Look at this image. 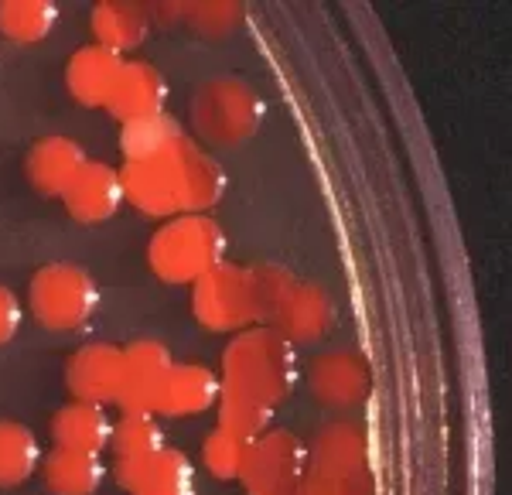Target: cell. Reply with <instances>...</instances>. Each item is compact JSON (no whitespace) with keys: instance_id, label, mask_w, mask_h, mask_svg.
<instances>
[{"instance_id":"cell-17","label":"cell","mask_w":512,"mask_h":495,"mask_svg":"<svg viewBox=\"0 0 512 495\" xmlns=\"http://www.w3.org/2000/svg\"><path fill=\"white\" fill-rule=\"evenodd\" d=\"M120 69H123V55L110 52L103 45H86L69 59L65 82H69V93L82 106H106Z\"/></svg>"},{"instance_id":"cell-4","label":"cell","mask_w":512,"mask_h":495,"mask_svg":"<svg viewBox=\"0 0 512 495\" xmlns=\"http://www.w3.org/2000/svg\"><path fill=\"white\" fill-rule=\"evenodd\" d=\"M192 311L198 325H205L209 332H243L260 325L253 270L219 263L216 270L198 277L192 284Z\"/></svg>"},{"instance_id":"cell-20","label":"cell","mask_w":512,"mask_h":495,"mask_svg":"<svg viewBox=\"0 0 512 495\" xmlns=\"http://www.w3.org/2000/svg\"><path fill=\"white\" fill-rule=\"evenodd\" d=\"M103 461L99 455H86V451H65L55 448L45 458V482L55 495H93L103 485Z\"/></svg>"},{"instance_id":"cell-2","label":"cell","mask_w":512,"mask_h":495,"mask_svg":"<svg viewBox=\"0 0 512 495\" xmlns=\"http://www.w3.org/2000/svg\"><path fill=\"white\" fill-rule=\"evenodd\" d=\"M147 263L164 284H195L226 263V233L209 216H175L154 233Z\"/></svg>"},{"instance_id":"cell-29","label":"cell","mask_w":512,"mask_h":495,"mask_svg":"<svg viewBox=\"0 0 512 495\" xmlns=\"http://www.w3.org/2000/svg\"><path fill=\"white\" fill-rule=\"evenodd\" d=\"M294 495H335V492H332V489H325L321 482H308V478H304L301 489H297Z\"/></svg>"},{"instance_id":"cell-15","label":"cell","mask_w":512,"mask_h":495,"mask_svg":"<svg viewBox=\"0 0 512 495\" xmlns=\"http://www.w3.org/2000/svg\"><path fill=\"white\" fill-rule=\"evenodd\" d=\"M164 103H168V82L161 72L147 62H123L113 93L106 99V110L120 123H130L164 113Z\"/></svg>"},{"instance_id":"cell-9","label":"cell","mask_w":512,"mask_h":495,"mask_svg":"<svg viewBox=\"0 0 512 495\" xmlns=\"http://www.w3.org/2000/svg\"><path fill=\"white\" fill-rule=\"evenodd\" d=\"M117 478L130 495H195V468L188 455L175 448L140 458H117Z\"/></svg>"},{"instance_id":"cell-27","label":"cell","mask_w":512,"mask_h":495,"mask_svg":"<svg viewBox=\"0 0 512 495\" xmlns=\"http://www.w3.org/2000/svg\"><path fill=\"white\" fill-rule=\"evenodd\" d=\"M202 458L212 475L222 478V482H229V478H239V468H243V458H246V441H239V437L216 427V431L205 437Z\"/></svg>"},{"instance_id":"cell-5","label":"cell","mask_w":512,"mask_h":495,"mask_svg":"<svg viewBox=\"0 0 512 495\" xmlns=\"http://www.w3.org/2000/svg\"><path fill=\"white\" fill-rule=\"evenodd\" d=\"M308 478V448L291 431H267L246 444L239 482L246 495H294Z\"/></svg>"},{"instance_id":"cell-10","label":"cell","mask_w":512,"mask_h":495,"mask_svg":"<svg viewBox=\"0 0 512 495\" xmlns=\"http://www.w3.org/2000/svg\"><path fill=\"white\" fill-rule=\"evenodd\" d=\"M222 383L212 369L188 366V362H171L164 369L158 393H154V414L164 417H195L205 414L219 403Z\"/></svg>"},{"instance_id":"cell-11","label":"cell","mask_w":512,"mask_h":495,"mask_svg":"<svg viewBox=\"0 0 512 495\" xmlns=\"http://www.w3.org/2000/svg\"><path fill=\"white\" fill-rule=\"evenodd\" d=\"M69 390L79 403H93V407H110L120 396L123 379V349L106 342H93L79 349L69 362Z\"/></svg>"},{"instance_id":"cell-6","label":"cell","mask_w":512,"mask_h":495,"mask_svg":"<svg viewBox=\"0 0 512 495\" xmlns=\"http://www.w3.org/2000/svg\"><path fill=\"white\" fill-rule=\"evenodd\" d=\"M195 127L216 144H239L256 130L260 123V99H256L243 82L219 79L209 89L195 96Z\"/></svg>"},{"instance_id":"cell-8","label":"cell","mask_w":512,"mask_h":495,"mask_svg":"<svg viewBox=\"0 0 512 495\" xmlns=\"http://www.w3.org/2000/svg\"><path fill=\"white\" fill-rule=\"evenodd\" d=\"M120 185L123 202L147 216L171 219L181 212V181L171 151L154 161H127V168L120 171Z\"/></svg>"},{"instance_id":"cell-13","label":"cell","mask_w":512,"mask_h":495,"mask_svg":"<svg viewBox=\"0 0 512 495\" xmlns=\"http://www.w3.org/2000/svg\"><path fill=\"white\" fill-rule=\"evenodd\" d=\"M171 158H175L178 181H181V216H205V209H212L226 195V175H222V168L216 164V158H209L188 137H181L171 147Z\"/></svg>"},{"instance_id":"cell-23","label":"cell","mask_w":512,"mask_h":495,"mask_svg":"<svg viewBox=\"0 0 512 495\" xmlns=\"http://www.w3.org/2000/svg\"><path fill=\"white\" fill-rule=\"evenodd\" d=\"M41 465V448L35 434L18 420H0V485L11 489L35 475Z\"/></svg>"},{"instance_id":"cell-21","label":"cell","mask_w":512,"mask_h":495,"mask_svg":"<svg viewBox=\"0 0 512 495\" xmlns=\"http://www.w3.org/2000/svg\"><path fill=\"white\" fill-rule=\"evenodd\" d=\"M369 390L366 369L355 356H325L315 369V393L328 407H352Z\"/></svg>"},{"instance_id":"cell-1","label":"cell","mask_w":512,"mask_h":495,"mask_svg":"<svg viewBox=\"0 0 512 495\" xmlns=\"http://www.w3.org/2000/svg\"><path fill=\"white\" fill-rule=\"evenodd\" d=\"M222 393L253 396V400L277 407L297 386L294 345L274 328H243L222 352Z\"/></svg>"},{"instance_id":"cell-24","label":"cell","mask_w":512,"mask_h":495,"mask_svg":"<svg viewBox=\"0 0 512 495\" xmlns=\"http://www.w3.org/2000/svg\"><path fill=\"white\" fill-rule=\"evenodd\" d=\"M59 7L52 0H4L0 4V31L21 45H35L52 35Z\"/></svg>"},{"instance_id":"cell-19","label":"cell","mask_w":512,"mask_h":495,"mask_svg":"<svg viewBox=\"0 0 512 495\" xmlns=\"http://www.w3.org/2000/svg\"><path fill=\"white\" fill-rule=\"evenodd\" d=\"M93 35L96 45L110 48V52H134L137 45H144L147 31H151V21H147V11L140 4H127V0H106V4H96L93 18Z\"/></svg>"},{"instance_id":"cell-25","label":"cell","mask_w":512,"mask_h":495,"mask_svg":"<svg viewBox=\"0 0 512 495\" xmlns=\"http://www.w3.org/2000/svg\"><path fill=\"white\" fill-rule=\"evenodd\" d=\"M270 420H274V407L267 403L239 393H219V431L250 444L270 431Z\"/></svg>"},{"instance_id":"cell-14","label":"cell","mask_w":512,"mask_h":495,"mask_svg":"<svg viewBox=\"0 0 512 495\" xmlns=\"http://www.w3.org/2000/svg\"><path fill=\"white\" fill-rule=\"evenodd\" d=\"M123 205V185L120 171L103 161H86L79 178L65 192V209L82 226H99V222L113 219Z\"/></svg>"},{"instance_id":"cell-28","label":"cell","mask_w":512,"mask_h":495,"mask_svg":"<svg viewBox=\"0 0 512 495\" xmlns=\"http://www.w3.org/2000/svg\"><path fill=\"white\" fill-rule=\"evenodd\" d=\"M21 328V301L14 291L0 284V345H7Z\"/></svg>"},{"instance_id":"cell-26","label":"cell","mask_w":512,"mask_h":495,"mask_svg":"<svg viewBox=\"0 0 512 495\" xmlns=\"http://www.w3.org/2000/svg\"><path fill=\"white\" fill-rule=\"evenodd\" d=\"M110 444L117 448V458H140L164 448V434L154 414H123L113 427Z\"/></svg>"},{"instance_id":"cell-16","label":"cell","mask_w":512,"mask_h":495,"mask_svg":"<svg viewBox=\"0 0 512 495\" xmlns=\"http://www.w3.org/2000/svg\"><path fill=\"white\" fill-rule=\"evenodd\" d=\"M86 151L72 137H45L28 151V181L48 198H65L79 171L86 168Z\"/></svg>"},{"instance_id":"cell-7","label":"cell","mask_w":512,"mask_h":495,"mask_svg":"<svg viewBox=\"0 0 512 495\" xmlns=\"http://www.w3.org/2000/svg\"><path fill=\"white\" fill-rule=\"evenodd\" d=\"M335 325V304L321 287L315 284H297L291 277L270 301L263 328H274L287 342H318Z\"/></svg>"},{"instance_id":"cell-22","label":"cell","mask_w":512,"mask_h":495,"mask_svg":"<svg viewBox=\"0 0 512 495\" xmlns=\"http://www.w3.org/2000/svg\"><path fill=\"white\" fill-rule=\"evenodd\" d=\"M185 137L175 117L168 113H154L144 120H130L120 130V147L127 154V161H154L161 154H168L178 140Z\"/></svg>"},{"instance_id":"cell-3","label":"cell","mask_w":512,"mask_h":495,"mask_svg":"<svg viewBox=\"0 0 512 495\" xmlns=\"http://www.w3.org/2000/svg\"><path fill=\"white\" fill-rule=\"evenodd\" d=\"M31 311L48 332H79L99 308V287L76 263H48L31 280Z\"/></svg>"},{"instance_id":"cell-12","label":"cell","mask_w":512,"mask_h":495,"mask_svg":"<svg viewBox=\"0 0 512 495\" xmlns=\"http://www.w3.org/2000/svg\"><path fill=\"white\" fill-rule=\"evenodd\" d=\"M171 366V352L154 338H140V342L123 349V379L117 407L123 414H154V393Z\"/></svg>"},{"instance_id":"cell-18","label":"cell","mask_w":512,"mask_h":495,"mask_svg":"<svg viewBox=\"0 0 512 495\" xmlns=\"http://www.w3.org/2000/svg\"><path fill=\"white\" fill-rule=\"evenodd\" d=\"M52 437H55V448L99 455L110 444L113 424L106 417V407H93V403L76 400L52 417Z\"/></svg>"}]
</instances>
